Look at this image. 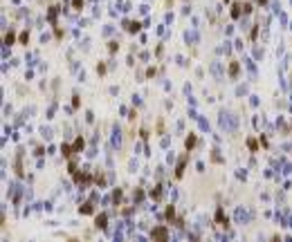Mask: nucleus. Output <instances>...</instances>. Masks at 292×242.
<instances>
[{
    "instance_id": "nucleus-8",
    "label": "nucleus",
    "mask_w": 292,
    "mask_h": 242,
    "mask_svg": "<svg viewBox=\"0 0 292 242\" xmlns=\"http://www.w3.org/2000/svg\"><path fill=\"white\" fill-rule=\"evenodd\" d=\"M198 121H200V128H202V130H209V123H207L205 119H200V117H198Z\"/></svg>"
},
{
    "instance_id": "nucleus-5",
    "label": "nucleus",
    "mask_w": 292,
    "mask_h": 242,
    "mask_svg": "<svg viewBox=\"0 0 292 242\" xmlns=\"http://www.w3.org/2000/svg\"><path fill=\"white\" fill-rule=\"evenodd\" d=\"M184 41L189 43V45L198 43V32H187V34H184Z\"/></svg>"
},
{
    "instance_id": "nucleus-2",
    "label": "nucleus",
    "mask_w": 292,
    "mask_h": 242,
    "mask_svg": "<svg viewBox=\"0 0 292 242\" xmlns=\"http://www.w3.org/2000/svg\"><path fill=\"white\" fill-rule=\"evenodd\" d=\"M234 220H236V224H249V220H252V213H249L245 206H238V209L234 211Z\"/></svg>"
},
{
    "instance_id": "nucleus-9",
    "label": "nucleus",
    "mask_w": 292,
    "mask_h": 242,
    "mask_svg": "<svg viewBox=\"0 0 292 242\" xmlns=\"http://www.w3.org/2000/svg\"><path fill=\"white\" fill-rule=\"evenodd\" d=\"M41 132H43V137H45V139H50V137H52V130H50V128H43Z\"/></svg>"
},
{
    "instance_id": "nucleus-10",
    "label": "nucleus",
    "mask_w": 292,
    "mask_h": 242,
    "mask_svg": "<svg viewBox=\"0 0 292 242\" xmlns=\"http://www.w3.org/2000/svg\"><path fill=\"white\" fill-rule=\"evenodd\" d=\"M254 56H256V59H263V50H254Z\"/></svg>"
},
{
    "instance_id": "nucleus-3",
    "label": "nucleus",
    "mask_w": 292,
    "mask_h": 242,
    "mask_svg": "<svg viewBox=\"0 0 292 242\" xmlns=\"http://www.w3.org/2000/svg\"><path fill=\"white\" fill-rule=\"evenodd\" d=\"M209 70H211V74H214V79H216V81H223V79H225V72H223V63H220V61H214Z\"/></svg>"
},
{
    "instance_id": "nucleus-4",
    "label": "nucleus",
    "mask_w": 292,
    "mask_h": 242,
    "mask_svg": "<svg viewBox=\"0 0 292 242\" xmlns=\"http://www.w3.org/2000/svg\"><path fill=\"white\" fill-rule=\"evenodd\" d=\"M112 146H115V148L121 146V130L117 128V125H115V130H112Z\"/></svg>"
},
{
    "instance_id": "nucleus-1",
    "label": "nucleus",
    "mask_w": 292,
    "mask_h": 242,
    "mask_svg": "<svg viewBox=\"0 0 292 242\" xmlns=\"http://www.w3.org/2000/svg\"><path fill=\"white\" fill-rule=\"evenodd\" d=\"M238 117L234 114V112H229V110H223L220 114H218V125H220V130L223 132H236L238 130Z\"/></svg>"
},
{
    "instance_id": "nucleus-6",
    "label": "nucleus",
    "mask_w": 292,
    "mask_h": 242,
    "mask_svg": "<svg viewBox=\"0 0 292 242\" xmlns=\"http://www.w3.org/2000/svg\"><path fill=\"white\" fill-rule=\"evenodd\" d=\"M245 67H247L249 76H252V81H254V79H256V67H254V63H252V61H245Z\"/></svg>"
},
{
    "instance_id": "nucleus-7",
    "label": "nucleus",
    "mask_w": 292,
    "mask_h": 242,
    "mask_svg": "<svg viewBox=\"0 0 292 242\" xmlns=\"http://www.w3.org/2000/svg\"><path fill=\"white\" fill-rule=\"evenodd\" d=\"M236 94H238V97L247 94V85H238V88H236Z\"/></svg>"
}]
</instances>
